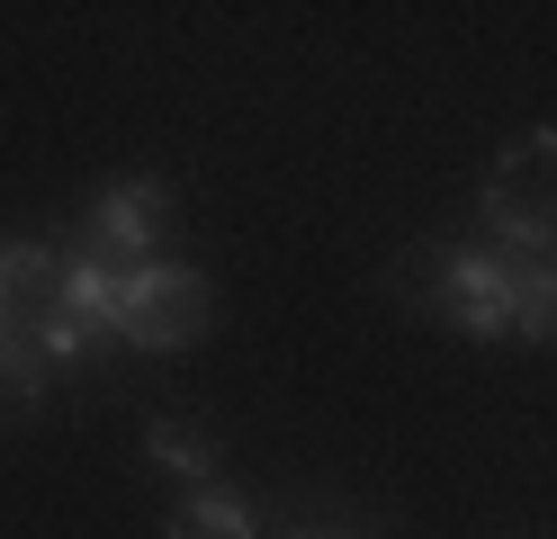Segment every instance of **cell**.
Returning a JSON list of instances; mask_svg holds the SVG:
<instances>
[{"instance_id": "obj_8", "label": "cell", "mask_w": 557, "mask_h": 539, "mask_svg": "<svg viewBox=\"0 0 557 539\" xmlns=\"http://www.w3.org/2000/svg\"><path fill=\"white\" fill-rule=\"evenodd\" d=\"M145 450H153V467H171V477L216 486V431H198V422H181V414H162V422L145 431Z\"/></svg>"}, {"instance_id": "obj_5", "label": "cell", "mask_w": 557, "mask_h": 539, "mask_svg": "<svg viewBox=\"0 0 557 539\" xmlns=\"http://www.w3.org/2000/svg\"><path fill=\"white\" fill-rule=\"evenodd\" d=\"M162 216H171V189H162V180H117V189L90 207V225H82V234H90L82 261H99V270H145Z\"/></svg>"}, {"instance_id": "obj_6", "label": "cell", "mask_w": 557, "mask_h": 539, "mask_svg": "<svg viewBox=\"0 0 557 539\" xmlns=\"http://www.w3.org/2000/svg\"><path fill=\"white\" fill-rule=\"evenodd\" d=\"M46 405V351L27 333H0V431Z\"/></svg>"}, {"instance_id": "obj_10", "label": "cell", "mask_w": 557, "mask_h": 539, "mask_svg": "<svg viewBox=\"0 0 557 539\" xmlns=\"http://www.w3.org/2000/svg\"><path fill=\"white\" fill-rule=\"evenodd\" d=\"M288 539H351V530H288Z\"/></svg>"}, {"instance_id": "obj_4", "label": "cell", "mask_w": 557, "mask_h": 539, "mask_svg": "<svg viewBox=\"0 0 557 539\" xmlns=\"http://www.w3.org/2000/svg\"><path fill=\"white\" fill-rule=\"evenodd\" d=\"M63 323H73V261L37 243H0V333H27L46 351Z\"/></svg>"}, {"instance_id": "obj_1", "label": "cell", "mask_w": 557, "mask_h": 539, "mask_svg": "<svg viewBox=\"0 0 557 539\" xmlns=\"http://www.w3.org/2000/svg\"><path fill=\"white\" fill-rule=\"evenodd\" d=\"M396 287H413L449 333H476V342L512 333V252H495V243L405 252V261H396Z\"/></svg>"}, {"instance_id": "obj_2", "label": "cell", "mask_w": 557, "mask_h": 539, "mask_svg": "<svg viewBox=\"0 0 557 539\" xmlns=\"http://www.w3.org/2000/svg\"><path fill=\"white\" fill-rule=\"evenodd\" d=\"M485 225H495V252H512V261H540L557 243V126H531L512 154H495Z\"/></svg>"}, {"instance_id": "obj_3", "label": "cell", "mask_w": 557, "mask_h": 539, "mask_svg": "<svg viewBox=\"0 0 557 539\" xmlns=\"http://www.w3.org/2000/svg\"><path fill=\"white\" fill-rule=\"evenodd\" d=\"M117 333L135 351H189L198 333H216V287L207 270H181V261H145L117 279Z\"/></svg>"}, {"instance_id": "obj_7", "label": "cell", "mask_w": 557, "mask_h": 539, "mask_svg": "<svg viewBox=\"0 0 557 539\" xmlns=\"http://www.w3.org/2000/svg\"><path fill=\"white\" fill-rule=\"evenodd\" d=\"M162 539H252V503L225 494V486H198L181 513L162 522Z\"/></svg>"}, {"instance_id": "obj_9", "label": "cell", "mask_w": 557, "mask_h": 539, "mask_svg": "<svg viewBox=\"0 0 557 539\" xmlns=\"http://www.w3.org/2000/svg\"><path fill=\"white\" fill-rule=\"evenodd\" d=\"M512 333L557 342V261H512Z\"/></svg>"}]
</instances>
